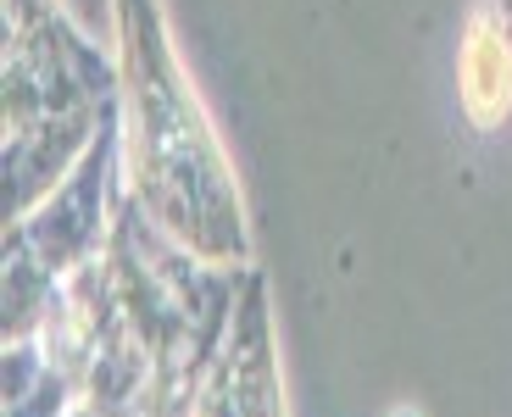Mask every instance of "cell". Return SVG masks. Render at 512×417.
Segmentation results:
<instances>
[{
    "instance_id": "1",
    "label": "cell",
    "mask_w": 512,
    "mask_h": 417,
    "mask_svg": "<svg viewBox=\"0 0 512 417\" xmlns=\"http://www.w3.org/2000/svg\"><path fill=\"white\" fill-rule=\"evenodd\" d=\"M496 39L485 34V23L474 28V51H468V101H474V117L479 123H496L501 112H507V95H512V56L507 45L501 51H490Z\"/></svg>"
}]
</instances>
